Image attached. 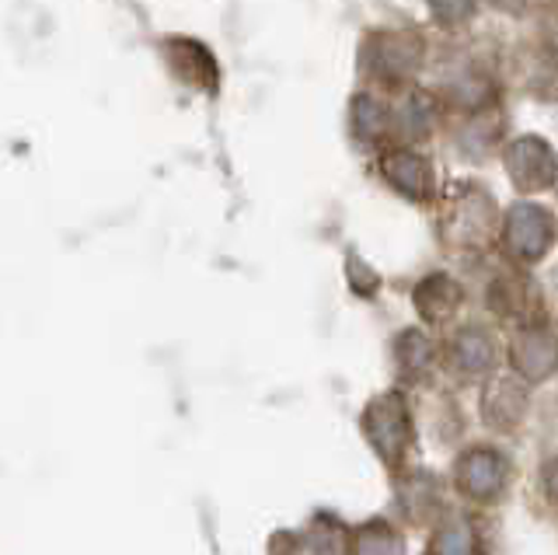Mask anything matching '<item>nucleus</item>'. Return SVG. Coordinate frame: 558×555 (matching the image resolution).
Masks as SVG:
<instances>
[{"mask_svg": "<svg viewBox=\"0 0 558 555\" xmlns=\"http://www.w3.org/2000/svg\"><path fill=\"white\" fill-rule=\"evenodd\" d=\"M506 171L517 182L523 193H537V189H548L558 176V161L555 150L537 141V136H523L510 150H506Z\"/></svg>", "mask_w": 558, "mask_h": 555, "instance_id": "nucleus-4", "label": "nucleus"}, {"mask_svg": "<svg viewBox=\"0 0 558 555\" xmlns=\"http://www.w3.org/2000/svg\"><path fill=\"white\" fill-rule=\"evenodd\" d=\"M450 363L461 374H482L496 363V342L485 328H464L450 342Z\"/></svg>", "mask_w": 558, "mask_h": 555, "instance_id": "nucleus-10", "label": "nucleus"}, {"mask_svg": "<svg viewBox=\"0 0 558 555\" xmlns=\"http://www.w3.org/2000/svg\"><path fill=\"white\" fill-rule=\"evenodd\" d=\"M353 126L360 136H377L388 130V112L374 98H356L353 101Z\"/></svg>", "mask_w": 558, "mask_h": 555, "instance_id": "nucleus-13", "label": "nucleus"}, {"mask_svg": "<svg viewBox=\"0 0 558 555\" xmlns=\"http://www.w3.org/2000/svg\"><path fill=\"white\" fill-rule=\"evenodd\" d=\"M453 482H458L461 496L475 503H493L502 496L506 482H510V464L493 447H471L453 464Z\"/></svg>", "mask_w": 558, "mask_h": 555, "instance_id": "nucleus-2", "label": "nucleus"}, {"mask_svg": "<svg viewBox=\"0 0 558 555\" xmlns=\"http://www.w3.org/2000/svg\"><path fill=\"white\" fill-rule=\"evenodd\" d=\"M482 409H485V423L488 426L513 430L523 420V409H527V395H523L520 381H510V377L488 381Z\"/></svg>", "mask_w": 558, "mask_h": 555, "instance_id": "nucleus-7", "label": "nucleus"}, {"mask_svg": "<svg viewBox=\"0 0 558 555\" xmlns=\"http://www.w3.org/2000/svg\"><path fill=\"white\" fill-rule=\"evenodd\" d=\"M541 490H545L548 503H555V507H558V458H551L545 464V472H541Z\"/></svg>", "mask_w": 558, "mask_h": 555, "instance_id": "nucleus-15", "label": "nucleus"}, {"mask_svg": "<svg viewBox=\"0 0 558 555\" xmlns=\"http://www.w3.org/2000/svg\"><path fill=\"white\" fill-rule=\"evenodd\" d=\"M461 287L450 280V276H426L423 283L415 287V307H418V315H423L426 322L433 325H440L447 318L458 315V307H461Z\"/></svg>", "mask_w": 558, "mask_h": 555, "instance_id": "nucleus-8", "label": "nucleus"}, {"mask_svg": "<svg viewBox=\"0 0 558 555\" xmlns=\"http://www.w3.org/2000/svg\"><path fill=\"white\" fill-rule=\"evenodd\" d=\"M510 363L527 385L545 381L548 374L558 371V333L548 328V322L523 325L510 346Z\"/></svg>", "mask_w": 558, "mask_h": 555, "instance_id": "nucleus-3", "label": "nucleus"}, {"mask_svg": "<svg viewBox=\"0 0 558 555\" xmlns=\"http://www.w3.org/2000/svg\"><path fill=\"white\" fill-rule=\"evenodd\" d=\"M363 437L371 441L374 455L398 472L405 464V455L412 447V412L401 391H388L374 398L363 412Z\"/></svg>", "mask_w": 558, "mask_h": 555, "instance_id": "nucleus-1", "label": "nucleus"}, {"mask_svg": "<svg viewBox=\"0 0 558 555\" xmlns=\"http://www.w3.org/2000/svg\"><path fill=\"white\" fill-rule=\"evenodd\" d=\"M423 46L415 36H380V46H374V74L384 81H398L418 67Z\"/></svg>", "mask_w": 558, "mask_h": 555, "instance_id": "nucleus-9", "label": "nucleus"}, {"mask_svg": "<svg viewBox=\"0 0 558 555\" xmlns=\"http://www.w3.org/2000/svg\"><path fill=\"white\" fill-rule=\"evenodd\" d=\"M395 350H398L401 374L418 377V374L429 371V363H433V342L423 333H415V328H412V333H401Z\"/></svg>", "mask_w": 558, "mask_h": 555, "instance_id": "nucleus-11", "label": "nucleus"}, {"mask_svg": "<svg viewBox=\"0 0 558 555\" xmlns=\"http://www.w3.org/2000/svg\"><path fill=\"white\" fill-rule=\"evenodd\" d=\"M380 168H384V179H388L398 193H405L409 200H426L433 193V171L423 154L391 150Z\"/></svg>", "mask_w": 558, "mask_h": 555, "instance_id": "nucleus-6", "label": "nucleus"}, {"mask_svg": "<svg viewBox=\"0 0 558 555\" xmlns=\"http://www.w3.org/2000/svg\"><path fill=\"white\" fill-rule=\"evenodd\" d=\"M353 555H401V538L388 524L374 520L353 534Z\"/></svg>", "mask_w": 558, "mask_h": 555, "instance_id": "nucleus-12", "label": "nucleus"}, {"mask_svg": "<svg viewBox=\"0 0 558 555\" xmlns=\"http://www.w3.org/2000/svg\"><path fill=\"white\" fill-rule=\"evenodd\" d=\"M555 241V220L541 206H517L506 220V245L520 263H537Z\"/></svg>", "mask_w": 558, "mask_h": 555, "instance_id": "nucleus-5", "label": "nucleus"}, {"mask_svg": "<svg viewBox=\"0 0 558 555\" xmlns=\"http://www.w3.org/2000/svg\"><path fill=\"white\" fill-rule=\"evenodd\" d=\"M475 4H478V0H429L433 14L444 25H461V22H468L471 14H475Z\"/></svg>", "mask_w": 558, "mask_h": 555, "instance_id": "nucleus-14", "label": "nucleus"}]
</instances>
